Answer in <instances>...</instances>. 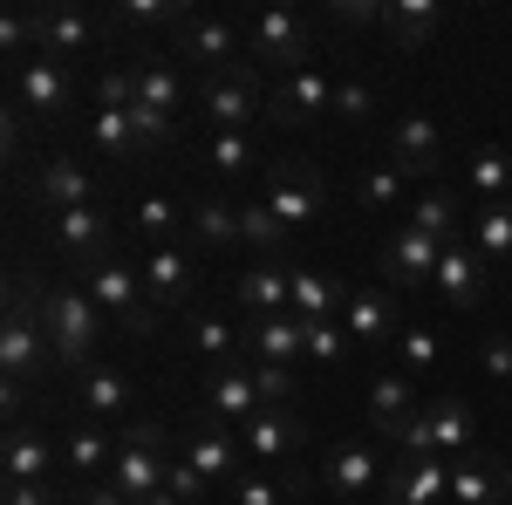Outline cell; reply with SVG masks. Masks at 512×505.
Segmentation results:
<instances>
[{
  "label": "cell",
  "mask_w": 512,
  "mask_h": 505,
  "mask_svg": "<svg viewBox=\"0 0 512 505\" xmlns=\"http://www.w3.org/2000/svg\"><path fill=\"white\" fill-rule=\"evenodd\" d=\"M41 328H48V342H55V362L82 376V369L96 362L103 308L89 301V287H82V280H55V287H41Z\"/></svg>",
  "instance_id": "6da1fadb"
},
{
  "label": "cell",
  "mask_w": 512,
  "mask_h": 505,
  "mask_svg": "<svg viewBox=\"0 0 512 505\" xmlns=\"http://www.w3.org/2000/svg\"><path fill=\"white\" fill-rule=\"evenodd\" d=\"M171 430L158 417H137L130 430H117V465H110V485H117L130 505L158 499L164 485H171Z\"/></svg>",
  "instance_id": "7a4b0ae2"
},
{
  "label": "cell",
  "mask_w": 512,
  "mask_h": 505,
  "mask_svg": "<svg viewBox=\"0 0 512 505\" xmlns=\"http://www.w3.org/2000/svg\"><path fill=\"white\" fill-rule=\"evenodd\" d=\"M41 355H55L48 328H41V301H28V287L14 280V301H7V321H0V376H7V410L35 389Z\"/></svg>",
  "instance_id": "3957f363"
},
{
  "label": "cell",
  "mask_w": 512,
  "mask_h": 505,
  "mask_svg": "<svg viewBox=\"0 0 512 505\" xmlns=\"http://www.w3.org/2000/svg\"><path fill=\"white\" fill-rule=\"evenodd\" d=\"M315 48H308V21L294 14V7H260L253 21H246V69L253 76H301V69H315L308 62Z\"/></svg>",
  "instance_id": "277c9868"
},
{
  "label": "cell",
  "mask_w": 512,
  "mask_h": 505,
  "mask_svg": "<svg viewBox=\"0 0 512 505\" xmlns=\"http://www.w3.org/2000/svg\"><path fill=\"white\" fill-rule=\"evenodd\" d=\"M396 451L403 458H465L478 451V417L465 396H431L410 424L396 430Z\"/></svg>",
  "instance_id": "5b68a950"
},
{
  "label": "cell",
  "mask_w": 512,
  "mask_h": 505,
  "mask_svg": "<svg viewBox=\"0 0 512 505\" xmlns=\"http://www.w3.org/2000/svg\"><path fill=\"white\" fill-rule=\"evenodd\" d=\"M82 287H89V301L103 308V321H117V328H130V335H144V267H130V260H96V267L82 273Z\"/></svg>",
  "instance_id": "8992f818"
},
{
  "label": "cell",
  "mask_w": 512,
  "mask_h": 505,
  "mask_svg": "<svg viewBox=\"0 0 512 505\" xmlns=\"http://www.w3.org/2000/svg\"><path fill=\"white\" fill-rule=\"evenodd\" d=\"M178 55L198 62L205 76H233V69H246V28L219 21V14H185L178 21Z\"/></svg>",
  "instance_id": "52a82bcc"
},
{
  "label": "cell",
  "mask_w": 512,
  "mask_h": 505,
  "mask_svg": "<svg viewBox=\"0 0 512 505\" xmlns=\"http://www.w3.org/2000/svg\"><path fill=\"white\" fill-rule=\"evenodd\" d=\"M198 110L212 130H253V123L267 117V89L253 69H233V76H205L198 82Z\"/></svg>",
  "instance_id": "ba28073f"
},
{
  "label": "cell",
  "mask_w": 512,
  "mask_h": 505,
  "mask_svg": "<svg viewBox=\"0 0 512 505\" xmlns=\"http://www.w3.org/2000/svg\"><path fill=\"white\" fill-rule=\"evenodd\" d=\"M260 198L274 205V219L287 226V233H294V226H308V219L321 212V198H328V178H321L308 157H287V164H274V171H267V192H260Z\"/></svg>",
  "instance_id": "9c48e42d"
},
{
  "label": "cell",
  "mask_w": 512,
  "mask_h": 505,
  "mask_svg": "<svg viewBox=\"0 0 512 505\" xmlns=\"http://www.w3.org/2000/svg\"><path fill=\"white\" fill-rule=\"evenodd\" d=\"M198 417L219 430H246L260 417V376H253V362H233V369H212L205 376V403H198Z\"/></svg>",
  "instance_id": "30bf717a"
},
{
  "label": "cell",
  "mask_w": 512,
  "mask_h": 505,
  "mask_svg": "<svg viewBox=\"0 0 512 505\" xmlns=\"http://www.w3.org/2000/svg\"><path fill=\"white\" fill-rule=\"evenodd\" d=\"M48 239H55L62 267H76V273H89L96 260H110V219H103V205L48 212Z\"/></svg>",
  "instance_id": "8fae6325"
},
{
  "label": "cell",
  "mask_w": 512,
  "mask_h": 505,
  "mask_svg": "<svg viewBox=\"0 0 512 505\" xmlns=\"http://www.w3.org/2000/svg\"><path fill=\"white\" fill-rule=\"evenodd\" d=\"M76 103V76H69V62H48V55H28L21 69H14V110H28V117H62Z\"/></svg>",
  "instance_id": "7c38bea8"
},
{
  "label": "cell",
  "mask_w": 512,
  "mask_h": 505,
  "mask_svg": "<svg viewBox=\"0 0 512 505\" xmlns=\"http://www.w3.org/2000/svg\"><path fill=\"white\" fill-rule=\"evenodd\" d=\"M451 505H512V465L492 458L485 444L451 458Z\"/></svg>",
  "instance_id": "4fadbf2b"
},
{
  "label": "cell",
  "mask_w": 512,
  "mask_h": 505,
  "mask_svg": "<svg viewBox=\"0 0 512 505\" xmlns=\"http://www.w3.org/2000/svg\"><path fill=\"white\" fill-rule=\"evenodd\" d=\"M451 499V458H396L376 505H444Z\"/></svg>",
  "instance_id": "5bb4252c"
},
{
  "label": "cell",
  "mask_w": 512,
  "mask_h": 505,
  "mask_svg": "<svg viewBox=\"0 0 512 505\" xmlns=\"http://www.w3.org/2000/svg\"><path fill=\"white\" fill-rule=\"evenodd\" d=\"M437 301L444 308H458V314H472L478 301H485V287H492V273H485V260H478V246L472 239H451L444 246V260H437Z\"/></svg>",
  "instance_id": "9a60e30c"
},
{
  "label": "cell",
  "mask_w": 512,
  "mask_h": 505,
  "mask_svg": "<svg viewBox=\"0 0 512 505\" xmlns=\"http://www.w3.org/2000/svg\"><path fill=\"white\" fill-rule=\"evenodd\" d=\"M96 35H103V21L82 14V7H35V55H48V62L89 55Z\"/></svg>",
  "instance_id": "2e32d148"
},
{
  "label": "cell",
  "mask_w": 512,
  "mask_h": 505,
  "mask_svg": "<svg viewBox=\"0 0 512 505\" xmlns=\"http://www.w3.org/2000/svg\"><path fill=\"white\" fill-rule=\"evenodd\" d=\"M178 458H185L212 492L246 478V471H239V465H246V444H239V430H219V424H198V437H185V451H178Z\"/></svg>",
  "instance_id": "e0dca14e"
},
{
  "label": "cell",
  "mask_w": 512,
  "mask_h": 505,
  "mask_svg": "<svg viewBox=\"0 0 512 505\" xmlns=\"http://www.w3.org/2000/svg\"><path fill=\"white\" fill-rule=\"evenodd\" d=\"M198 253L192 239H171V246H151V267H144V294H151V308H178L185 294H192L198 280Z\"/></svg>",
  "instance_id": "ac0fdd59"
},
{
  "label": "cell",
  "mask_w": 512,
  "mask_h": 505,
  "mask_svg": "<svg viewBox=\"0 0 512 505\" xmlns=\"http://www.w3.org/2000/svg\"><path fill=\"white\" fill-rule=\"evenodd\" d=\"M246 362L301 369L308 362V321L301 314H260V321H246Z\"/></svg>",
  "instance_id": "d6986e66"
},
{
  "label": "cell",
  "mask_w": 512,
  "mask_h": 505,
  "mask_svg": "<svg viewBox=\"0 0 512 505\" xmlns=\"http://www.w3.org/2000/svg\"><path fill=\"white\" fill-rule=\"evenodd\" d=\"M342 328H349L355 342H396L403 335V308H396V287H349V301H342Z\"/></svg>",
  "instance_id": "ffe728a7"
},
{
  "label": "cell",
  "mask_w": 512,
  "mask_h": 505,
  "mask_svg": "<svg viewBox=\"0 0 512 505\" xmlns=\"http://www.w3.org/2000/svg\"><path fill=\"white\" fill-rule=\"evenodd\" d=\"M239 444H246L253 465H287V458H301L308 424H301V410H260L253 424L239 430Z\"/></svg>",
  "instance_id": "44dd1931"
},
{
  "label": "cell",
  "mask_w": 512,
  "mask_h": 505,
  "mask_svg": "<svg viewBox=\"0 0 512 505\" xmlns=\"http://www.w3.org/2000/svg\"><path fill=\"white\" fill-rule=\"evenodd\" d=\"M383 164H396L403 178H431L437 164H444V130H437L424 110L396 117V130H390V157H383Z\"/></svg>",
  "instance_id": "7402d4cb"
},
{
  "label": "cell",
  "mask_w": 512,
  "mask_h": 505,
  "mask_svg": "<svg viewBox=\"0 0 512 505\" xmlns=\"http://www.w3.org/2000/svg\"><path fill=\"white\" fill-rule=\"evenodd\" d=\"M328 110H335V82L321 76V69H301V76L267 89V123H315Z\"/></svg>",
  "instance_id": "603a6c76"
},
{
  "label": "cell",
  "mask_w": 512,
  "mask_h": 505,
  "mask_svg": "<svg viewBox=\"0 0 512 505\" xmlns=\"http://www.w3.org/2000/svg\"><path fill=\"white\" fill-rule=\"evenodd\" d=\"M437 260H444V239L403 226V233L390 239V253H383V273H390L396 294H410V287H431L437 280Z\"/></svg>",
  "instance_id": "cb8c5ba5"
},
{
  "label": "cell",
  "mask_w": 512,
  "mask_h": 505,
  "mask_svg": "<svg viewBox=\"0 0 512 505\" xmlns=\"http://www.w3.org/2000/svg\"><path fill=\"white\" fill-rule=\"evenodd\" d=\"M117 465V437L103 424H76L62 430V471H69V485L89 492V485H103V471Z\"/></svg>",
  "instance_id": "d4e9b609"
},
{
  "label": "cell",
  "mask_w": 512,
  "mask_h": 505,
  "mask_svg": "<svg viewBox=\"0 0 512 505\" xmlns=\"http://www.w3.org/2000/svg\"><path fill=\"white\" fill-rule=\"evenodd\" d=\"M239 308L246 321H260V314H294V267H280V260H253V267L233 280Z\"/></svg>",
  "instance_id": "484cf974"
},
{
  "label": "cell",
  "mask_w": 512,
  "mask_h": 505,
  "mask_svg": "<svg viewBox=\"0 0 512 505\" xmlns=\"http://www.w3.org/2000/svg\"><path fill=\"white\" fill-rule=\"evenodd\" d=\"M383 458H376V444H362V437H349V444H335L328 451V492L335 499H369V492H383Z\"/></svg>",
  "instance_id": "4316f807"
},
{
  "label": "cell",
  "mask_w": 512,
  "mask_h": 505,
  "mask_svg": "<svg viewBox=\"0 0 512 505\" xmlns=\"http://www.w3.org/2000/svg\"><path fill=\"white\" fill-rule=\"evenodd\" d=\"M55 458H62L55 437L14 424L7 430V458H0V471H7V485H55Z\"/></svg>",
  "instance_id": "83f0119b"
},
{
  "label": "cell",
  "mask_w": 512,
  "mask_h": 505,
  "mask_svg": "<svg viewBox=\"0 0 512 505\" xmlns=\"http://www.w3.org/2000/svg\"><path fill=\"white\" fill-rule=\"evenodd\" d=\"M35 198L48 205V212H76V205H96V185H89V164H76V157H41L35 171Z\"/></svg>",
  "instance_id": "f1b7e54d"
},
{
  "label": "cell",
  "mask_w": 512,
  "mask_h": 505,
  "mask_svg": "<svg viewBox=\"0 0 512 505\" xmlns=\"http://www.w3.org/2000/svg\"><path fill=\"white\" fill-rule=\"evenodd\" d=\"M417 410H424V403H417V383H410L403 369H376V376H369V424H376V437H396Z\"/></svg>",
  "instance_id": "f546056e"
},
{
  "label": "cell",
  "mask_w": 512,
  "mask_h": 505,
  "mask_svg": "<svg viewBox=\"0 0 512 505\" xmlns=\"http://www.w3.org/2000/svg\"><path fill=\"white\" fill-rule=\"evenodd\" d=\"M76 403L89 410V424H110V417L130 410V376L110 369V362H89V369L76 376Z\"/></svg>",
  "instance_id": "4dcf8cb0"
},
{
  "label": "cell",
  "mask_w": 512,
  "mask_h": 505,
  "mask_svg": "<svg viewBox=\"0 0 512 505\" xmlns=\"http://www.w3.org/2000/svg\"><path fill=\"white\" fill-rule=\"evenodd\" d=\"M342 301H349V280L321 267H294V314L301 321H342Z\"/></svg>",
  "instance_id": "1f68e13d"
},
{
  "label": "cell",
  "mask_w": 512,
  "mask_h": 505,
  "mask_svg": "<svg viewBox=\"0 0 512 505\" xmlns=\"http://www.w3.org/2000/svg\"><path fill=\"white\" fill-rule=\"evenodd\" d=\"M185 349L205 355L212 369H233L239 355H246V328L219 321V314H192V321H185Z\"/></svg>",
  "instance_id": "d6a6232c"
},
{
  "label": "cell",
  "mask_w": 512,
  "mask_h": 505,
  "mask_svg": "<svg viewBox=\"0 0 512 505\" xmlns=\"http://www.w3.org/2000/svg\"><path fill=\"white\" fill-rule=\"evenodd\" d=\"M444 28V0H390V21H383V35L403 48V55H417L424 41Z\"/></svg>",
  "instance_id": "836d02e7"
},
{
  "label": "cell",
  "mask_w": 512,
  "mask_h": 505,
  "mask_svg": "<svg viewBox=\"0 0 512 505\" xmlns=\"http://www.w3.org/2000/svg\"><path fill=\"white\" fill-rule=\"evenodd\" d=\"M137 110H151V117H171V123H178V110H185V76H178L164 55L137 62Z\"/></svg>",
  "instance_id": "e575fe53"
},
{
  "label": "cell",
  "mask_w": 512,
  "mask_h": 505,
  "mask_svg": "<svg viewBox=\"0 0 512 505\" xmlns=\"http://www.w3.org/2000/svg\"><path fill=\"white\" fill-rule=\"evenodd\" d=\"M192 246L198 253H233L239 246V205H226V198H198L192 205Z\"/></svg>",
  "instance_id": "d590c367"
},
{
  "label": "cell",
  "mask_w": 512,
  "mask_h": 505,
  "mask_svg": "<svg viewBox=\"0 0 512 505\" xmlns=\"http://www.w3.org/2000/svg\"><path fill=\"white\" fill-rule=\"evenodd\" d=\"M472 246H478V260H485V267H512V198H492V205H478Z\"/></svg>",
  "instance_id": "8d00e7d4"
},
{
  "label": "cell",
  "mask_w": 512,
  "mask_h": 505,
  "mask_svg": "<svg viewBox=\"0 0 512 505\" xmlns=\"http://www.w3.org/2000/svg\"><path fill=\"white\" fill-rule=\"evenodd\" d=\"M410 226H417V233H431V239H444V246H451V239H465V233H458V192H451V185L417 192V198H410Z\"/></svg>",
  "instance_id": "74e56055"
},
{
  "label": "cell",
  "mask_w": 512,
  "mask_h": 505,
  "mask_svg": "<svg viewBox=\"0 0 512 505\" xmlns=\"http://www.w3.org/2000/svg\"><path fill=\"white\" fill-rule=\"evenodd\" d=\"M465 185L478 192V205L512 198V151H506V144H478V151H472V171H465Z\"/></svg>",
  "instance_id": "f35d334b"
},
{
  "label": "cell",
  "mask_w": 512,
  "mask_h": 505,
  "mask_svg": "<svg viewBox=\"0 0 512 505\" xmlns=\"http://www.w3.org/2000/svg\"><path fill=\"white\" fill-rule=\"evenodd\" d=\"M239 246H246L253 260H274L280 246H287V226L274 219V205H267V198H253V205H239Z\"/></svg>",
  "instance_id": "ab89813d"
},
{
  "label": "cell",
  "mask_w": 512,
  "mask_h": 505,
  "mask_svg": "<svg viewBox=\"0 0 512 505\" xmlns=\"http://www.w3.org/2000/svg\"><path fill=\"white\" fill-rule=\"evenodd\" d=\"M205 164H212L219 178H239V171H253V164H260V137H253V130H212Z\"/></svg>",
  "instance_id": "60d3db41"
},
{
  "label": "cell",
  "mask_w": 512,
  "mask_h": 505,
  "mask_svg": "<svg viewBox=\"0 0 512 505\" xmlns=\"http://www.w3.org/2000/svg\"><path fill=\"white\" fill-rule=\"evenodd\" d=\"M355 198H362V212H403V198H410V178L396 171V164H369L362 171V185H355Z\"/></svg>",
  "instance_id": "b9f144b4"
},
{
  "label": "cell",
  "mask_w": 512,
  "mask_h": 505,
  "mask_svg": "<svg viewBox=\"0 0 512 505\" xmlns=\"http://www.w3.org/2000/svg\"><path fill=\"white\" fill-rule=\"evenodd\" d=\"M96 151L110 157V164H130V157H144V137H137L130 110H96Z\"/></svg>",
  "instance_id": "7bdbcfd3"
},
{
  "label": "cell",
  "mask_w": 512,
  "mask_h": 505,
  "mask_svg": "<svg viewBox=\"0 0 512 505\" xmlns=\"http://www.w3.org/2000/svg\"><path fill=\"white\" fill-rule=\"evenodd\" d=\"M178 226H192V212H178V198L151 192L144 205H137V233L151 239V246H171V239H178Z\"/></svg>",
  "instance_id": "ee69618b"
},
{
  "label": "cell",
  "mask_w": 512,
  "mask_h": 505,
  "mask_svg": "<svg viewBox=\"0 0 512 505\" xmlns=\"http://www.w3.org/2000/svg\"><path fill=\"white\" fill-rule=\"evenodd\" d=\"M437 362H444L437 328H403V335H396V369H403V376H431Z\"/></svg>",
  "instance_id": "f6af8a7d"
},
{
  "label": "cell",
  "mask_w": 512,
  "mask_h": 505,
  "mask_svg": "<svg viewBox=\"0 0 512 505\" xmlns=\"http://www.w3.org/2000/svg\"><path fill=\"white\" fill-rule=\"evenodd\" d=\"M349 349H355V335L342 321H308V362H315V369H342Z\"/></svg>",
  "instance_id": "bcb514c9"
},
{
  "label": "cell",
  "mask_w": 512,
  "mask_h": 505,
  "mask_svg": "<svg viewBox=\"0 0 512 505\" xmlns=\"http://www.w3.org/2000/svg\"><path fill=\"white\" fill-rule=\"evenodd\" d=\"M185 21V0H123L117 28H178Z\"/></svg>",
  "instance_id": "7dc6e473"
},
{
  "label": "cell",
  "mask_w": 512,
  "mask_h": 505,
  "mask_svg": "<svg viewBox=\"0 0 512 505\" xmlns=\"http://www.w3.org/2000/svg\"><path fill=\"white\" fill-rule=\"evenodd\" d=\"M294 478H267V471H246L233 485V505H294Z\"/></svg>",
  "instance_id": "c3c4849f"
},
{
  "label": "cell",
  "mask_w": 512,
  "mask_h": 505,
  "mask_svg": "<svg viewBox=\"0 0 512 505\" xmlns=\"http://www.w3.org/2000/svg\"><path fill=\"white\" fill-rule=\"evenodd\" d=\"M253 376H260V410H294V369H280V362H253Z\"/></svg>",
  "instance_id": "681fc988"
},
{
  "label": "cell",
  "mask_w": 512,
  "mask_h": 505,
  "mask_svg": "<svg viewBox=\"0 0 512 505\" xmlns=\"http://www.w3.org/2000/svg\"><path fill=\"white\" fill-rule=\"evenodd\" d=\"M369 110H376V89L369 82H335V117L342 123H369Z\"/></svg>",
  "instance_id": "f907efd6"
},
{
  "label": "cell",
  "mask_w": 512,
  "mask_h": 505,
  "mask_svg": "<svg viewBox=\"0 0 512 505\" xmlns=\"http://www.w3.org/2000/svg\"><path fill=\"white\" fill-rule=\"evenodd\" d=\"M335 21L342 28H383L390 21V0H335Z\"/></svg>",
  "instance_id": "816d5d0a"
},
{
  "label": "cell",
  "mask_w": 512,
  "mask_h": 505,
  "mask_svg": "<svg viewBox=\"0 0 512 505\" xmlns=\"http://www.w3.org/2000/svg\"><path fill=\"white\" fill-rule=\"evenodd\" d=\"M478 369H485V383H512V335H485Z\"/></svg>",
  "instance_id": "f5cc1de1"
},
{
  "label": "cell",
  "mask_w": 512,
  "mask_h": 505,
  "mask_svg": "<svg viewBox=\"0 0 512 505\" xmlns=\"http://www.w3.org/2000/svg\"><path fill=\"white\" fill-rule=\"evenodd\" d=\"M0 48L28 62V55H35V14H7V21H0Z\"/></svg>",
  "instance_id": "db71d44e"
},
{
  "label": "cell",
  "mask_w": 512,
  "mask_h": 505,
  "mask_svg": "<svg viewBox=\"0 0 512 505\" xmlns=\"http://www.w3.org/2000/svg\"><path fill=\"white\" fill-rule=\"evenodd\" d=\"M164 492H171V499H185V505H198L205 492H212V485H205V478H198V471L185 465V458H178V465H171V485H164Z\"/></svg>",
  "instance_id": "11a10c76"
},
{
  "label": "cell",
  "mask_w": 512,
  "mask_h": 505,
  "mask_svg": "<svg viewBox=\"0 0 512 505\" xmlns=\"http://www.w3.org/2000/svg\"><path fill=\"white\" fill-rule=\"evenodd\" d=\"M0 505H62V485H7Z\"/></svg>",
  "instance_id": "9f6ffc18"
},
{
  "label": "cell",
  "mask_w": 512,
  "mask_h": 505,
  "mask_svg": "<svg viewBox=\"0 0 512 505\" xmlns=\"http://www.w3.org/2000/svg\"><path fill=\"white\" fill-rule=\"evenodd\" d=\"M76 505H130V499H123L117 485L103 478V485H89V492H76Z\"/></svg>",
  "instance_id": "6f0895ef"
},
{
  "label": "cell",
  "mask_w": 512,
  "mask_h": 505,
  "mask_svg": "<svg viewBox=\"0 0 512 505\" xmlns=\"http://www.w3.org/2000/svg\"><path fill=\"white\" fill-rule=\"evenodd\" d=\"M144 505H185V499H171V492H158V499H144Z\"/></svg>",
  "instance_id": "680465c9"
},
{
  "label": "cell",
  "mask_w": 512,
  "mask_h": 505,
  "mask_svg": "<svg viewBox=\"0 0 512 505\" xmlns=\"http://www.w3.org/2000/svg\"><path fill=\"white\" fill-rule=\"evenodd\" d=\"M444 505H451V499H444Z\"/></svg>",
  "instance_id": "91938a15"
}]
</instances>
